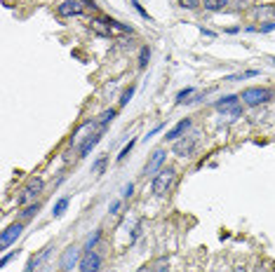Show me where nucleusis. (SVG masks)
I'll return each mask as SVG.
<instances>
[{
    "label": "nucleus",
    "instance_id": "1",
    "mask_svg": "<svg viewBox=\"0 0 275 272\" xmlns=\"http://www.w3.org/2000/svg\"><path fill=\"white\" fill-rule=\"evenodd\" d=\"M174 181H177V171L172 167H167V169H160L155 176H153V183H151V190L155 197H165L167 192L172 190Z\"/></svg>",
    "mask_w": 275,
    "mask_h": 272
},
{
    "label": "nucleus",
    "instance_id": "2",
    "mask_svg": "<svg viewBox=\"0 0 275 272\" xmlns=\"http://www.w3.org/2000/svg\"><path fill=\"white\" fill-rule=\"evenodd\" d=\"M242 103L249 106V108H256V106H263V103H268L273 99V92L266 87H247L245 92L240 94Z\"/></svg>",
    "mask_w": 275,
    "mask_h": 272
},
{
    "label": "nucleus",
    "instance_id": "3",
    "mask_svg": "<svg viewBox=\"0 0 275 272\" xmlns=\"http://www.w3.org/2000/svg\"><path fill=\"white\" fill-rule=\"evenodd\" d=\"M80 272H99L101 270V256L94 251H85L80 256V263H78Z\"/></svg>",
    "mask_w": 275,
    "mask_h": 272
},
{
    "label": "nucleus",
    "instance_id": "4",
    "mask_svg": "<svg viewBox=\"0 0 275 272\" xmlns=\"http://www.w3.org/2000/svg\"><path fill=\"white\" fill-rule=\"evenodd\" d=\"M80 249L78 246H69L66 251L62 253V258H59V267H62L64 272H69V270H73V265H78L80 263Z\"/></svg>",
    "mask_w": 275,
    "mask_h": 272
},
{
    "label": "nucleus",
    "instance_id": "5",
    "mask_svg": "<svg viewBox=\"0 0 275 272\" xmlns=\"http://www.w3.org/2000/svg\"><path fill=\"white\" fill-rule=\"evenodd\" d=\"M80 3H83V0H64V3H59V7H57V14L64 17V19L80 17V14H83V5H80Z\"/></svg>",
    "mask_w": 275,
    "mask_h": 272
},
{
    "label": "nucleus",
    "instance_id": "6",
    "mask_svg": "<svg viewBox=\"0 0 275 272\" xmlns=\"http://www.w3.org/2000/svg\"><path fill=\"white\" fill-rule=\"evenodd\" d=\"M42 188H45V183H42V178H35L31 185H26L24 188V192H21L19 197H17V204H26V202H31V199H35L38 195L42 192Z\"/></svg>",
    "mask_w": 275,
    "mask_h": 272
},
{
    "label": "nucleus",
    "instance_id": "7",
    "mask_svg": "<svg viewBox=\"0 0 275 272\" xmlns=\"http://www.w3.org/2000/svg\"><path fill=\"white\" fill-rule=\"evenodd\" d=\"M21 232H24V225H21V223H12L5 232H3V237H0V246H3V249H10V246H12L14 242L21 237Z\"/></svg>",
    "mask_w": 275,
    "mask_h": 272
},
{
    "label": "nucleus",
    "instance_id": "8",
    "mask_svg": "<svg viewBox=\"0 0 275 272\" xmlns=\"http://www.w3.org/2000/svg\"><path fill=\"white\" fill-rule=\"evenodd\" d=\"M165 160H167V153H165V150H162V148L155 150V153L151 155V160H148V164H146L144 174H146V176H155V174L162 169V162H165Z\"/></svg>",
    "mask_w": 275,
    "mask_h": 272
},
{
    "label": "nucleus",
    "instance_id": "9",
    "mask_svg": "<svg viewBox=\"0 0 275 272\" xmlns=\"http://www.w3.org/2000/svg\"><path fill=\"white\" fill-rule=\"evenodd\" d=\"M240 108V96H224V99H219L216 101V110H221V113H231V110Z\"/></svg>",
    "mask_w": 275,
    "mask_h": 272
},
{
    "label": "nucleus",
    "instance_id": "10",
    "mask_svg": "<svg viewBox=\"0 0 275 272\" xmlns=\"http://www.w3.org/2000/svg\"><path fill=\"white\" fill-rule=\"evenodd\" d=\"M188 127H191V120L186 117V120H181V122H177V124H174V127H172V129L167 131V136H165V139H167V141H179L181 136L186 134V129H188Z\"/></svg>",
    "mask_w": 275,
    "mask_h": 272
},
{
    "label": "nucleus",
    "instance_id": "11",
    "mask_svg": "<svg viewBox=\"0 0 275 272\" xmlns=\"http://www.w3.org/2000/svg\"><path fill=\"white\" fill-rule=\"evenodd\" d=\"M193 148H195V141H191V139H188V141H177L174 143V148H172V153L174 155H179V157H188L193 153Z\"/></svg>",
    "mask_w": 275,
    "mask_h": 272
},
{
    "label": "nucleus",
    "instance_id": "12",
    "mask_svg": "<svg viewBox=\"0 0 275 272\" xmlns=\"http://www.w3.org/2000/svg\"><path fill=\"white\" fill-rule=\"evenodd\" d=\"M92 31H94L96 35H103V38H111V33H113L108 19H94L92 21Z\"/></svg>",
    "mask_w": 275,
    "mask_h": 272
},
{
    "label": "nucleus",
    "instance_id": "13",
    "mask_svg": "<svg viewBox=\"0 0 275 272\" xmlns=\"http://www.w3.org/2000/svg\"><path fill=\"white\" fill-rule=\"evenodd\" d=\"M101 141V134H99V131H96V134H92L90 139H87V141L83 143V146H80V157H87L92 153V148H94L96 143Z\"/></svg>",
    "mask_w": 275,
    "mask_h": 272
},
{
    "label": "nucleus",
    "instance_id": "14",
    "mask_svg": "<svg viewBox=\"0 0 275 272\" xmlns=\"http://www.w3.org/2000/svg\"><path fill=\"white\" fill-rule=\"evenodd\" d=\"M47 253H49V249H42V251L38 253V256H33V258L28 260V265H26V270H24V272H35V270H38V267H40V263H42V260L47 258Z\"/></svg>",
    "mask_w": 275,
    "mask_h": 272
},
{
    "label": "nucleus",
    "instance_id": "15",
    "mask_svg": "<svg viewBox=\"0 0 275 272\" xmlns=\"http://www.w3.org/2000/svg\"><path fill=\"white\" fill-rule=\"evenodd\" d=\"M202 5H205V10H209V12H219V10H224V7L228 5V0H202Z\"/></svg>",
    "mask_w": 275,
    "mask_h": 272
},
{
    "label": "nucleus",
    "instance_id": "16",
    "mask_svg": "<svg viewBox=\"0 0 275 272\" xmlns=\"http://www.w3.org/2000/svg\"><path fill=\"white\" fill-rule=\"evenodd\" d=\"M69 202H71V199H69V197H62V199H59V202H57V204H54V211H52V214H54V218L64 216V211L69 209Z\"/></svg>",
    "mask_w": 275,
    "mask_h": 272
},
{
    "label": "nucleus",
    "instance_id": "17",
    "mask_svg": "<svg viewBox=\"0 0 275 272\" xmlns=\"http://www.w3.org/2000/svg\"><path fill=\"white\" fill-rule=\"evenodd\" d=\"M106 162H108V157L101 155L94 164H92V174H94V176H101V174H103V167H106Z\"/></svg>",
    "mask_w": 275,
    "mask_h": 272
},
{
    "label": "nucleus",
    "instance_id": "18",
    "mask_svg": "<svg viewBox=\"0 0 275 272\" xmlns=\"http://www.w3.org/2000/svg\"><path fill=\"white\" fill-rule=\"evenodd\" d=\"M148 59H151V49H148V47H141V52H139V68H146V66H148Z\"/></svg>",
    "mask_w": 275,
    "mask_h": 272
},
{
    "label": "nucleus",
    "instance_id": "19",
    "mask_svg": "<svg viewBox=\"0 0 275 272\" xmlns=\"http://www.w3.org/2000/svg\"><path fill=\"white\" fill-rule=\"evenodd\" d=\"M99 239H101V230H94V235H90V237H87V244H85V249H87V251H92Z\"/></svg>",
    "mask_w": 275,
    "mask_h": 272
},
{
    "label": "nucleus",
    "instance_id": "20",
    "mask_svg": "<svg viewBox=\"0 0 275 272\" xmlns=\"http://www.w3.org/2000/svg\"><path fill=\"white\" fill-rule=\"evenodd\" d=\"M113 117H116V110H113V108H111V110H103L101 117H99V124H101V127H106V124H108Z\"/></svg>",
    "mask_w": 275,
    "mask_h": 272
},
{
    "label": "nucleus",
    "instance_id": "21",
    "mask_svg": "<svg viewBox=\"0 0 275 272\" xmlns=\"http://www.w3.org/2000/svg\"><path fill=\"white\" fill-rule=\"evenodd\" d=\"M90 127H92V122H85L83 127H80V129L76 131V134L71 136V143H78V141H80V139H83V134H85V131H87V129H90Z\"/></svg>",
    "mask_w": 275,
    "mask_h": 272
},
{
    "label": "nucleus",
    "instance_id": "22",
    "mask_svg": "<svg viewBox=\"0 0 275 272\" xmlns=\"http://www.w3.org/2000/svg\"><path fill=\"white\" fill-rule=\"evenodd\" d=\"M193 94V87H186V89H181L179 94H177V103H186L188 101V96Z\"/></svg>",
    "mask_w": 275,
    "mask_h": 272
},
{
    "label": "nucleus",
    "instance_id": "23",
    "mask_svg": "<svg viewBox=\"0 0 275 272\" xmlns=\"http://www.w3.org/2000/svg\"><path fill=\"white\" fill-rule=\"evenodd\" d=\"M132 96H134V87H127L123 92V99H120V106H127L132 101Z\"/></svg>",
    "mask_w": 275,
    "mask_h": 272
},
{
    "label": "nucleus",
    "instance_id": "24",
    "mask_svg": "<svg viewBox=\"0 0 275 272\" xmlns=\"http://www.w3.org/2000/svg\"><path fill=\"white\" fill-rule=\"evenodd\" d=\"M134 143H137V141H130V143H127V146H125V148H123V153L118 155V162H123L125 157L130 155V153H132V148H134Z\"/></svg>",
    "mask_w": 275,
    "mask_h": 272
},
{
    "label": "nucleus",
    "instance_id": "25",
    "mask_svg": "<svg viewBox=\"0 0 275 272\" xmlns=\"http://www.w3.org/2000/svg\"><path fill=\"white\" fill-rule=\"evenodd\" d=\"M33 214H38V204H31V207H26V209L21 211V218H31Z\"/></svg>",
    "mask_w": 275,
    "mask_h": 272
},
{
    "label": "nucleus",
    "instance_id": "26",
    "mask_svg": "<svg viewBox=\"0 0 275 272\" xmlns=\"http://www.w3.org/2000/svg\"><path fill=\"white\" fill-rule=\"evenodd\" d=\"M153 272H170V265H167V260H158L155 265H153Z\"/></svg>",
    "mask_w": 275,
    "mask_h": 272
},
{
    "label": "nucleus",
    "instance_id": "27",
    "mask_svg": "<svg viewBox=\"0 0 275 272\" xmlns=\"http://www.w3.org/2000/svg\"><path fill=\"white\" fill-rule=\"evenodd\" d=\"M132 5H134V10H137V12L141 14L144 19H148V12H146V10H144V7H141V5H139V0H132Z\"/></svg>",
    "mask_w": 275,
    "mask_h": 272
},
{
    "label": "nucleus",
    "instance_id": "28",
    "mask_svg": "<svg viewBox=\"0 0 275 272\" xmlns=\"http://www.w3.org/2000/svg\"><path fill=\"white\" fill-rule=\"evenodd\" d=\"M181 5L188 7V10H195V7L200 5V0H181Z\"/></svg>",
    "mask_w": 275,
    "mask_h": 272
},
{
    "label": "nucleus",
    "instance_id": "29",
    "mask_svg": "<svg viewBox=\"0 0 275 272\" xmlns=\"http://www.w3.org/2000/svg\"><path fill=\"white\" fill-rule=\"evenodd\" d=\"M132 190H134V185H132V183H127V185H125V188H123V199L132 197Z\"/></svg>",
    "mask_w": 275,
    "mask_h": 272
},
{
    "label": "nucleus",
    "instance_id": "30",
    "mask_svg": "<svg viewBox=\"0 0 275 272\" xmlns=\"http://www.w3.org/2000/svg\"><path fill=\"white\" fill-rule=\"evenodd\" d=\"M268 31H275V24H273V21H266V24L261 26V33H268Z\"/></svg>",
    "mask_w": 275,
    "mask_h": 272
},
{
    "label": "nucleus",
    "instance_id": "31",
    "mask_svg": "<svg viewBox=\"0 0 275 272\" xmlns=\"http://www.w3.org/2000/svg\"><path fill=\"white\" fill-rule=\"evenodd\" d=\"M162 127H165V124H158V127H153V129L148 131V136H146V139H151V136H155V134H158L160 129H162Z\"/></svg>",
    "mask_w": 275,
    "mask_h": 272
},
{
    "label": "nucleus",
    "instance_id": "32",
    "mask_svg": "<svg viewBox=\"0 0 275 272\" xmlns=\"http://www.w3.org/2000/svg\"><path fill=\"white\" fill-rule=\"evenodd\" d=\"M118 209H120V202H118V199H116V202H111V214H118Z\"/></svg>",
    "mask_w": 275,
    "mask_h": 272
},
{
    "label": "nucleus",
    "instance_id": "33",
    "mask_svg": "<svg viewBox=\"0 0 275 272\" xmlns=\"http://www.w3.org/2000/svg\"><path fill=\"white\" fill-rule=\"evenodd\" d=\"M10 258H12V253H5V256L0 258V265H7V263H10Z\"/></svg>",
    "mask_w": 275,
    "mask_h": 272
},
{
    "label": "nucleus",
    "instance_id": "34",
    "mask_svg": "<svg viewBox=\"0 0 275 272\" xmlns=\"http://www.w3.org/2000/svg\"><path fill=\"white\" fill-rule=\"evenodd\" d=\"M202 31V35H207V38H214V31H207V28H200Z\"/></svg>",
    "mask_w": 275,
    "mask_h": 272
},
{
    "label": "nucleus",
    "instance_id": "35",
    "mask_svg": "<svg viewBox=\"0 0 275 272\" xmlns=\"http://www.w3.org/2000/svg\"><path fill=\"white\" fill-rule=\"evenodd\" d=\"M233 272H247V267H245V265H235Z\"/></svg>",
    "mask_w": 275,
    "mask_h": 272
},
{
    "label": "nucleus",
    "instance_id": "36",
    "mask_svg": "<svg viewBox=\"0 0 275 272\" xmlns=\"http://www.w3.org/2000/svg\"><path fill=\"white\" fill-rule=\"evenodd\" d=\"M83 3H85V5H90L92 10H96V3H94V0H83Z\"/></svg>",
    "mask_w": 275,
    "mask_h": 272
},
{
    "label": "nucleus",
    "instance_id": "37",
    "mask_svg": "<svg viewBox=\"0 0 275 272\" xmlns=\"http://www.w3.org/2000/svg\"><path fill=\"white\" fill-rule=\"evenodd\" d=\"M137 272H153V267H148V265H144V267H139Z\"/></svg>",
    "mask_w": 275,
    "mask_h": 272
},
{
    "label": "nucleus",
    "instance_id": "38",
    "mask_svg": "<svg viewBox=\"0 0 275 272\" xmlns=\"http://www.w3.org/2000/svg\"><path fill=\"white\" fill-rule=\"evenodd\" d=\"M273 63H275V59H273Z\"/></svg>",
    "mask_w": 275,
    "mask_h": 272
}]
</instances>
